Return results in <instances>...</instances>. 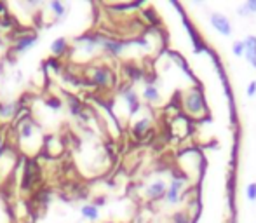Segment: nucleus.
Instances as JSON below:
<instances>
[{
  "label": "nucleus",
  "mask_w": 256,
  "mask_h": 223,
  "mask_svg": "<svg viewBox=\"0 0 256 223\" xmlns=\"http://www.w3.org/2000/svg\"><path fill=\"white\" fill-rule=\"evenodd\" d=\"M211 24L222 35H230V31H232L230 30V23L227 21L225 16H222V14H211Z\"/></svg>",
  "instance_id": "1"
},
{
  "label": "nucleus",
  "mask_w": 256,
  "mask_h": 223,
  "mask_svg": "<svg viewBox=\"0 0 256 223\" xmlns=\"http://www.w3.org/2000/svg\"><path fill=\"white\" fill-rule=\"evenodd\" d=\"M187 108L192 113H199V110H202V98L199 93H194L187 98Z\"/></svg>",
  "instance_id": "2"
},
{
  "label": "nucleus",
  "mask_w": 256,
  "mask_h": 223,
  "mask_svg": "<svg viewBox=\"0 0 256 223\" xmlns=\"http://www.w3.org/2000/svg\"><path fill=\"white\" fill-rule=\"evenodd\" d=\"M246 56L248 61L256 68V37H250L246 40Z\"/></svg>",
  "instance_id": "3"
},
{
  "label": "nucleus",
  "mask_w": 256,
  "mask_h": 223,
  "mask_svg": "<svg viewBox=\"0 0 256 223\" xmlns=\"http://www.w3.org/2000/svg\"><path fill=\"white\" fill-rule=\"evenodd\" d=\"M181 185H183V183H181L180 180H174V182H173V185H171V189L168 192V201H169V203H173V204L178 203V196H180Z\"/></svg>",
  "instance_id": "4"
},
{
  "label": "nucleus",
  "mask_w": 256,
  "mask_h": 223,
  "mask_svg": "<svg viewBox=\"0 0 256 223\" xmlns=\"http://www.w3.org/2000/svg\"><path fill=\"white\" fill-rule=\"evenodd\" d=\"M164 190H166V185L162 182H155L154 185L150 187V189L147 190V194H148V197H152V199H155V197H161L162 194H164Z\"/></svg>",
  "instance_id": "5"
},
{
  "label": "nucleus",
  "mask_w": 256,
  "mask_h": 223,
  "mask_svg": "<svg viewBox=\"0 0 256 223\" xmlns=\"http://www.w3.org/2000/svg\"><path fill=\"white\" fill-rule=\"evenodd\" d=\"M82 215L85 218H89V220H96V218H98V210H96L94 206H84Z\"/></svg>",
  "instance_id": "6"
},
{
  "label": "nucleus",
  "mask_w": 256,
  "mask_h": 223,
  "mask_svg": "<svg viewBox=\"0 0 256 223\" xmlns=\"http://www.w3.org/2000/svg\"><path fill=\"white\" fill-rule=\"evenodd\" d=\"M145 98L147 100H150V101H155V100H159V93H157V89H155L154 86H148L147 89H145Z\"/></svg>",
  "instance_id": "7"
},
{
  "label": "nucleus",
  "mask_w": 256,
  "mask_h": 223,
  "mask_svg": "<svg viewBox=\"0 0 256 223\" xmlns=\"http://www.w3.org/2000/svg\"><path fill=\"white\" fill-rule=\"evenodd\" d=\"M126 100H127V103H129V107H131V112H136L138 110V100H136V96H134L133 93H127L126 94Z\"/></svg>",
  "instance_id": "8"
},
{
  "label": "nucleus",
  "mask_w": 256,
  "mask_h": 223,
  "mask_svg": "<svg viewBox=\"0 0 256 223\" xmlns=\"http://www.w3.org/2000/svg\"><path fill=\"white\" fill-rule=\"evenodd\" d=\"M106 80H108V75H106V72H103V70H98L94 75V82L96 84H106Z\"/></svg>",
  "instance_id": "9"
},
{
  "label": "nucleus",
  "mask_w": 256,
  "mask_h": 223,
  "mask_svg": "<svg viewBox=\"0 0 256 223\" xmlns=\"http://www.w3.org/2000/svg\"><path fill=\"white\" fill-rule=\"evenodd\" d=\"M63 49H65V40H63V38L54 40V44H52V52H54V54H59V52H63Z\"/></svg>",
  "instance_id": "10"
},
{
  "label": "nucleus",
  "mask_w": 256,
  "mask_h": 223,
  "mask_svg": "<svg viewBox=\"0 0 256 223\" xmlns=\"http://www.w3.org/2000/svg\"><path fill=\"white\" fill-rule=\"evenodd\" d=\"M243 52H246V42H236L234 44V54L241 56Z\"/></svg>",
  "instance_id": "11"
},
{
  "label": "nucleus",
  "mask_w": 256,
  "mask_h": 223,
  "mask_svg": "<svg viewBox=\"0 0 256 223\" xmlns=\"http://www.w3.org/2000/svg\"><path fill=\"white\" fill-rule=\"evenodd\" d=\"M148 127V119H145V120H140V122L134 126V133L136 134H141V131H145Z\"/></svg>",
  "instance_id": "12"
},
{
  "label": "nucleus",
  "mask_w": 256,
  "mask_h": 223,
  "mask_svg": "<svg viewBox=\"0 0 256 223\" xmlns=\"http://www.w3.org/2000/svg\"><path fill=\"white\" fill-rule=\"evenodd\" d=\"M248 199L250 201H256V183H251L250 187H248Z\"/></svg>",
  "instance_id": "13"
},
{
  "label": "nucleus",
  "mask_w": 256,
  "mask_h": 223,
  "mask_svg": "<svg viewBox=\"0 0 256 223\" xmlns=\"http://www.w3.org/2000/svg\"><path fill=\"white\" fill-rule=\"evenodd\" d=\"M30 45H33V38H24V40H21L19 45H17V51H24V49L30 47Z\"/></svg>",
  "instance_id": "14"
},
{
  "label": "nucleus",
  "mask_w": 256,
  "mask_h": 223,
  "mask_svg": "<svg viewBox=\"0 0 256 223\" xmlns=\"http://www.w3.org/2000/svg\"><path fill=\"white\" fill-rule=\"evenodd\" d=\"M12 105H2L0 107V115H9L10 112H12Z\"/></svg>",
  "instance_id": "15"
},
{
  "label": "nucleus",
  "mask_w": 256,
  "mask_h": 223,
  "mask_svg": "<svg viewBox=\"0 0 256 223\" xmlns=\"http://www.w3.org/2000/svg\"><path fill=\"white\" fill-rule=\"evenodd\" d=\"M51 7H52V9H54L58 14H63V12H65V7H63L61 3H58V2H52V3H51Z\"/></svg>",
  "instance_id": "16"
},
{
  "label": "nucleus",
  "mask_w": 256,
  "mask_h": 223,
  "mask_svg": "<svg viewBox=\"0 0 256 223\" xmlns=\"http://www.w3.org/2000/svg\"><path fill=\"white\" fill-rule=\"evenodd\" d=\"M256 93V82H251L250 87H248V96H253Z\"/></svg>",
  "instance_id": "17"
},
{
  "label": "nucleus",
  "mask_w": 256,
  "mask_h": 223,
  "mask_svg": "<svg viewBox=\"0 0 256 223\" xmlns=\"http://www.w3.org/2000/svg\"><path fill=\"white\" fill-rule=\"evenodd\" d=\"M79 101H77V100H72V112L73 113H79Z\"/></svg>",
  "instance_id": "18"
},
{
  "label": "nucleus",
  "mask_w": 256,
  "mask_h": 223,
  "mask_svg": "<svg viewBox=\"0 0 256 223\" xmlns=\"http://www.w3.org/2000/svg\"><path fill=\"white\" fill-rule=\"evenodd\" d=\"M246 7H248V10H250V12H256V2H248Z\"/></svg>",
  "instance_id": "19"
},
{
  "label": "nucleus",
  "mask_w": 256,
  "mask_h": 223,
  "mask_svg": "<svg viewBox=\"0 0 256 223\" xmlns=\"http://www.w3.org/2000/svg\"><path fill=\"white\" fill-rule=\"evenodd\" d=\"M31 134V131H30V126H24V129H23V136L24 138H28Z\"/></svg>",
  "instance_id": "20"
},
{
  "label": "nucleus",
  "mask_w": 256,
  "mask_h": 223,
  "mask_svg": "<svg viewBox=\"0 0 256 223\" xmlns=\"http://www.w3.org/2000/svg\"><path fill=\"white\" fill-rule=\"evenodd\" d=\"M47 105H51L52 108H59V101H47Z\"/></svg>",
  "instance_id": "21"
}]
</instances>
